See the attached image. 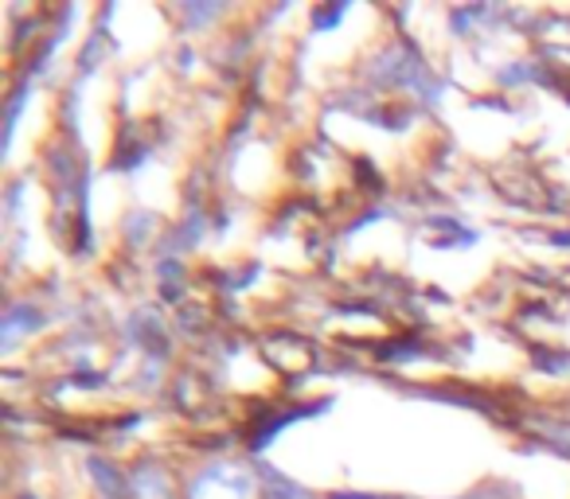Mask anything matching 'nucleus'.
I'll return each mask as SVG.
<instances>
[{"label": "nucleus", "mask_w": 570, "mask_h": 499, "mask_svg": "<svg viewBox=\"0 0 570 499\" xmlns=\"http://www.w3.org/2000/svg\"><path fill=\"white\" fill-rule=\"evenodd\" d=\"M191 499H254V476L243 465H212L196 476Z\"/></svg>", "instance_id": "nucleus-1"}, {"label": "nucleus", "mask_w": 570, "mask_h": 499, "mask_svg": "<svg viewBox=\"0 0 570 499\" xmlns=\"http://www.w3.org/2000/svg\"><path fill=\"white\" fill-rule=\"evenodd\" d=\"M344 12H348V4H336V9H333V12H325V17H317V20H313V24H317V28H333V24H336V20H341V17H344Z\"/></svg>", "instance_id": "nucleus-5"}, {"label": "nucleus", "mask_w": 570, "mask_h": 499, "mask_svg": "<svg viewBox=\"0 0 570 499\" xmlns=\"http://www.w3.org/2000/svg\"><path fill=\"white\" fill-rule=\"evenodd\" d=\"M129 491L134 499H176V488L160 465H141L129 472Z\"/></svg>", "instance_id": "nucleus-2"}, {"label": "nucleus", "mask_w": 570, "mask_h": 499, "mask_svg": "<svg viewBox=\"0 0 570 499\" xmlns=\"http://www.w3.org/2000/svg\"><path fill=\"white\" fill-rule=\"evenodd\" d=\"M90 472H95V480L102 483L106 496H118V491H126V476H118V468L106 465V460H90Z\"/></svg>", "instance_id": "nucleus-4"}, {"label": "nucleus", "mask_w": 570, "mask_h": 499, "mask_svg": "<svg viewBox=\"0 0 570 499\" xmlns=\"http://www.w3.org/2000/svg\"><path fill=\"white\" fill-rule=\"evenodd\" d=\"M32 328H40V317H36V309H12L9 317H4V325H0L4 348H12V343H17L24 332H32Z\"/></svg>", "instance_id": "nucleus-3"}, {"label": "nucleus", "mask_w": 570, "mask_h": 499, "mask_svg": "<svg viewBox=\"0 0 570 499\" xmlns=\"http://www.w3.org/2000/svg\"><path fill=\"white\" fill-rule=\"evenodd\" d=\"M28 499H32V496H28Z\"/></svg>", "instance_id": "nucleus-6"}]
</instances>
